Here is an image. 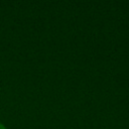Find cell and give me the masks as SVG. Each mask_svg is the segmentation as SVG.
<instances>
[{
    "mask_svg": "<svg viewBox=\"0 0 129 129\" xmlns=\"http://www.w3.org/2000/svg\"><path fill=\"white\" fill-rule=\"evenodd\" d=\"M0 129H6V127H5L2 123H0Z\"/></svg>",
    "mask_w": 129,
    "mask_h": 129,
    "instance_id": "obj_1",
    "label": "cell"
}]
</instances>
